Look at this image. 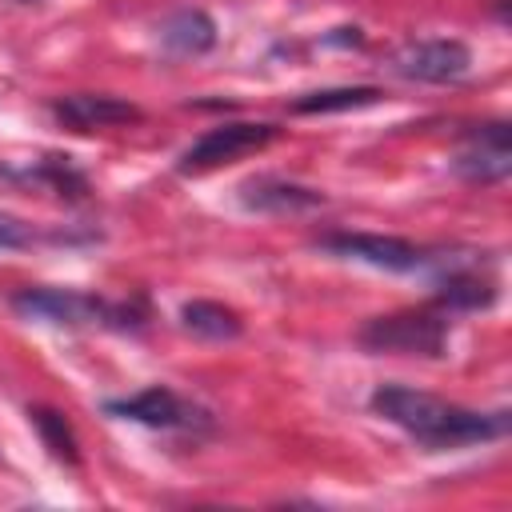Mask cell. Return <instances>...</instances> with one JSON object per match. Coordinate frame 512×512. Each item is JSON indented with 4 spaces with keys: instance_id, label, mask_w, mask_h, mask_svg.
Masks as SVG:
<instances>
[{
    "instance_id": "6da1fadb",
    "label": "cell",
    "mask_w": 512,
    "mask_h": 512,
    "mask_svg": "<svg viewBox=\"0 0 512 512\" xmlns=\"http://www.w3.org/2000/svg\"><path fill=\"white\" fill-rule=\"evenodd\" d=\"M372 412L384 416L388 424L404 428L428 452L484 444V440H496L508 432V412L460 408V404H448V400L420 392V388H408V384H380L372 392Z\"/></svg>"
},
{
    "instance_id": "7a4b0ae2",
    "label": "cell",
    "mask_w": 512,
    "mask_h": 512,
    "mask_svg": "<svg viewBox=\"0 0 512 512\" xmlns=\"http://www.w3.org/2000/svg\"><path fill=\"white\" fill-rule=\"evenodd\" d=\"M12 308L24 320H44V324H64V328H140L144 320H136V312L128 304H108L92 292H76V288H20L12 296Z\"/></svg>"
},
{
    "instance_id": "3957f363",
    "label": "cell",
    "mask_w": 512,
    "mask_h": 512,
    "mask_svg": "<svg viewBox=\"0 0 512 512\" xmlns=\"http://www.w3.org/2000/svg\"><path fill=\"white\" fill-rule=\"evenodd\" d=\"M360 344L368 352H392V356H444L448 344V320L428 308H408L392 316H376L360 328Z\"/></svg>"
},
{
    "instance_id": "277c9868",
    "label": "cell",
    "mask_w": 512,
    "mask_h": 512,
    "mask_svg": "<svg viewBox=\"0 0 512 512\" xmlns=\"http://www.w3.org/2000/svg\"><path fill=\"white\" fill-rule=\"evenodd\" d=\"M276 136H280V128H276V124H264V120L216 124V128H208L204 136H196V140L180 152L176 172H184V176L212 172V168H220V164H232V160H240V156H248V152L268 148Z\"/></svg>"
},
{
    "instance_id": "5b68a950",
    "label": "cell",
    "mask_w": 512,
    "mask_h": 512,
    "mask_svg": "<svg viewBox=\"0 0 512 512\" xmlns=\"http://www.w3.org/2000/svg\"><path fill=\"white\" fill-rule=\"evenodd\" d=\"M472 68V52L464 40H412L392 56V72L420 84H456Z\"/></svg>"
},
{
    "instance_id": "8992f818",
    "label": "cell",
    "mask_w": 512,
    "mask_h": 512,
    "mask_svg": "<svg viewBox=\"0 0 512 512\" xmlns=\"http://www.w3.org/2000/svg\"><path fill=\"white\" fill-rule=\"evenodd\" d=\"M324 252L344 256V260H360L384 272H412L424 264V252L412 240L400 236H384V232H328L316 240Z\"/></svg>"
},
{
    "instance_id": "52a82bcc",
    "label": "cell",
    "mask_w": 512,
    "mask_h": 512,
    "mask_svg": "<svg viewBox=\"0 0 512 512\" xmlns=\"http://www.w3.org/2000/svg\"><path fill=\"white\" fill-rule=\"evenodd\" d=\"M104 412L132 420V424H144V428H196L208 420V412H200L196 404H188L184 396H176L164 384H152L128 400H108Z\"/></svg>"
},
{
    "instance_id": "ba28073f",
    "label": "cell",
    "mask_w": 512,
    "mask_h": 512,
    "mask_svg": "<svg viewBox=\"0 0 512 512\" xmlns=\"http://www.w3.org/2000/svg\"><path fill=\"white\" fill-rule=\"evenodd\" d=\"M48 112L72 128V132H92V128H112V124H136L144 120V112L124 100V96H108V92H72V96H56L48 104Z\"/></svg>"
},
{
    "instance_id": "9c48e42d",
    "label": "cell",
    "mask_w": 512,
    "mask_h": 512,
    "mask_svg": "<svg viewBox=\"0 0 512 512\" xmlns=\"http://www.w3.org/2000/svg\"><path fill=\"white\" fill-rule=\"evenodd\" d=\"M456 172L464 180H472V184L504 180L512 172V136H508V124L504 120L480 124L468 136V148L456 156Z\"/></svg>"
},
{
    "instance_id": "30bf717a",
    "label": "cell",
    "mask_w": 512,
    "mask_h": 512,
    "mask_svg": "<svg viewBox=\"0 0 512 512\" xmlns=\"http://www.w3.org/2000/svg\"><path fill=\"white\" fill-rule=\"evenodd\" d=\"M240 204L248 212H272V216H300L324 204V192L296 184V180H280V176H252L240 184Z\"/></svg>"
},
{
    "instance_id": "8fae6325",
    "label": "cell",
    "mask_w": 512,
    "mask_h": 512,
    "mask_svg": "<svg viewBox=\"0 0 512 512\" xmlns=\"http://www.w3.org/2000/svg\"><path fill=\"white\" fill-rule=\"evenodd\" d=\"M160 44L176 56H204L216 48V20L204 8H180L160 24Z\"/></svg>"
},
{
    "instance_id": "7c38bea8",
    "label": "cell",
    "mask_w": 512,
    "mask_h": 512,
    "mask_svg": "<svg viewBox=\"0 0 512 512\" xmlns=\"http://www.w3.org/2000/svg\"><path fill=\"white\" fill-rule=\"evenodd\" d=\"M496 280L480 276L472 268H452L448 276L436 280V304L456 308V312H476V308H492L496 304Z\"/></svg>"
},
{
    "instance_id": "4fadbf2b",
    "label": "cell",
    "mask_w": 512,
    "mask_h": 512,
    "mask_svg": "<svg viewBox=\"0 0 512 512\" xmlns=\"http://www.w3.org/2000/svg\"><path fill=\"white\" fill-rule=\"evenodd\" d=\"M180 324L200 336V340H212V344H224V340H240L244 332V320L228 308V304H216V300H188L180 308Z\"/></svg>"
},
{
    "instance_id": "5bb4252c",
    "label": "cell",
    "mask_w": 512,
    "mask_h": 512,
    "mask_svg": "<svg viewBox=\"0 0 512 512\" xmlns=\"http://www.w3.org/2000/svg\"><path fill=\"white\" fill-rule=\"evenodd\" d=\"M384 92L372 84H352V88H324V92H304L292 100L296 116H324V112H352V108H368L376 104Z\"/></svg>"
},
{
    "instance_id": "9a60e30c",
    "label": "cell",
    "mask_w": 512,
    "mask_h": 512,
    "mask_svg": "<svg viewBox=\"0 0 512 512\" xmlns=\"http://www.w3.org/2000/svg\"><path fill=\"white\" fill-rule=\"evenodd\" d=\"M28 420L36 424L44 448L60 460V464H80V448H76V436H72V424L56 412V408H28Z\"/></svg>"
},
{
    "instance_id": "2e32d148",
    "label": "cell",
    "mask_w": 512,
    "mask_h": 512,
    "mask_svg": "<svg viewBox=\"0 0 512 512\" xmlns=\"http://www.w3.org/2000/svg\"><path fill=\"white\" fill-rule=\"evenodd\" d=\"M36 180L52 184L56 196H68V200H84V192H88V180L68 164V156H48V160L36 168Z\"/></svg>"
},
{
    "instance_id": "e0dca14e",
    "label": "cell",
    "mask_w": 512,
    "mask_h": 512,
    "mask_svg": "<svg viewBox=\"0 0 512 512\" xmlns=\"http://www.w3.org/2000/svg\"><path fill=\"white\" fill-rule=\"evenodd\" d=\"M28 240H32L28 224L16 220V216H8V212H0V248H24Z\"/></svg>"
},
{
    "instance_id": "ac0fdd59",
    "label": "cell",
    "mask_w": 512,
    "mask_h": 512,
    "mask_svg": "<svg viewBox=\"0 0 512 512\" xmlns=\"http://www.w3.org/2000/svg\"><path fill=\"white\" fill-rule=\"evenodd\" d=\"M328 44H360V28H336V36H328Z\"/></svg>"
}]
</instances>
